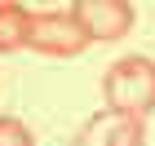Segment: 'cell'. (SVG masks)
Masks as SVG:
<instances>
[{
	"label": "cell",
	"instance_id": "cell-1",
	"mask_svg": "<svg viewBox=\"0 0 155 146\" xmlns=\"http://www.w3.org/2000/svg\"><path fill=\"white\" fill-rule=\"evenodd\" d=\"M102 97H107L111 111H124V115H137L146 120L155 111V58H120L107 67L102 75Z\"/></svg>",
	"mask_w": 155,
	"mask_h": 146
},
{
	"label": "cell",
	"instance_id": "cell-2",
	"mask_svg": "<svg viewBox=\"0 0 155 146\" xmlns=\"http://www.w3.org/2000/svg\"><path fill=\"white\" fill-rule=\"evenodd\" d=\"M71 18L75 27H80L84 36H89V44H111V40H124L133 31V5H124V0H75L71 5Z\"/></svg>",
	"mask_w": 155,
	"mask_h": 146
},
{
	"label": "cell",
	"instance_id": "cell-3",
	"mask_svg": "<svg viewBox=\"0 0 155 146\" xmlns=\"http://www.w3.org/2000/svg\"><path fill=\"white\" fill-rule=\"evenodd\" d=\"M27 49H36L45 58H75V53L89 49V36L75 27L71 13H31Z\"/></svg>",
	"mask_w": 155,
	"mask_h": 146
},
{
	"label": "cell",
	"instance_id": "cell-4",
	"mask_svg": "<svg viewBox=\"0 0 155 146\" xmlns=\"http://www.w3.org/2000/svg\"><path fill=\"white\" fill-rule=\"evenodd\" d=\"M71 146H146V124L124 111H97L93 120L80 124Z\"/></svg>",
	"mask_w": 155,
	"mask_h": 146
},
{
	"label": "cell",
	"instance_id": "cell-5",
	"mask_svg": "<svg viewBox=\"0 0 155 146\" xmlns=\"http://www.w3.org/2000/svg\"><path fill=\"white\" fill-rule=\"evenodd\" d=\"M27 27H31V13L13 0H0V53L27 49Z\"/></svg>",
	"mask_w": 155,
	"mask_h": 146
},
{
	"label": "cell",
	"instance_id": "cell-6",
	"mask_svg": "<svg viewBox=\"0 0 155 146\" xmlns=\"http://www.w3.org/2000/svg\"><path fill=\"white\" fill-rule=\"evenodd\" d=\"M0 146H36L31 128L22 120H13V115H0Z\"/></svg>",
	"mask_w": 155,
	"mask_h": 146
}]
</instances>
